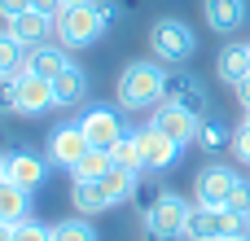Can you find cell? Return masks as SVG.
<instances>
[{"mask_svg": "<svg viewBox=\"0 0 250 241\" xmlns=\"http://www.w3.org/2000/svg\"><path fill=\"white\" fill-rule=\"evenodd\" d=\"M189 202L180 193H158L149 206H145V237L149 241H180L189 228Z\"/></svg>", "mask_w": 250, "mask_h": 241, "instance_id": "3", "label": "cell"}, {"mask_svg": "<svg viewBox=\"0 0 250 241\" xmlns=\"http://www.w3.org/2000/svg\"><path fill=\"white\" fill-rule=\"evenodd\" d=\"M4 31H13L26 48H35V44H44L48 35H53V18H44V13H35V9H26V13H18V18H9L4 22Z\"/></svg>", "mask_w": 250, "mask_h": 241, "instance_id": "18", "label": "cell"}, {"mask_svg": "<svg viewBox=\"0 0 250 241\" xmlns=\"http://www.w3.org/2000/svg\"><path fill=\"white\" fill-rule=\"evenodd\" d=\"M31 9V0H0V18L9 22V18H18V13H26Z\"/></svg>", "mask_w": 250, "mask_h": 241, "instance_id": "32", "label": "cell"}, {"mask_svg": "<svg viewBox=\"0 0 250 241\" xmlns=\"http://www.w3.org/2000/svg\"><path fill=\"white\" fill-rule=\"evenodd\" d=\"M62 4H88V0H62Z\"/></svg>", "mask_w": 250, "mask_h": 241, "instance_id": "37", "label": "cell"}, {"mask_svg": "<svg viewBox=\"0 0 250 241\" xmlns=\"http://www.w3.org/2000/svg\"><path fill=\"white\" fill-rule=\"evenodd\" d=\"M13 97H18V114L26 119H40L53 110V79H40V75H18L13 79Z\"/></svg>", "mask_w": 250, "mask_h": 241, "instance_id": "11", "label": "cell"}, {"mask_svg": "<svg viewBox=\"0 0 250 241\" xmlns=\"http://www.w3.org/2000/svg\"><path fill=\"white\" fill-rule=\"evenodd\" d=\"M233 141H237V132H233L224 119H202V127H198V149L224 154V149H233Z\"/></svg>", "mask_w": 250, "mask_h": 241, "instance_id": "21", "label": "cell"}, {"mask_svg": "<svg viewBox=\"0 0 250 241\" xmlns=\"http://www.w3.org/2000/svg\"><path fill=\"white\" fill-rule=\"evenodd\" d=\"M237 180H242V176H237L233 167H224V162H211V167H202V171L193 176L198 206H229V198H233Z\"/></svg>", "mask_w": 250, "mask_h": 241, "instance_id": "8", "label": "cell"}, {"mask_svg": "<svg viewBox=\"0 0 250 241\" xmlns=\"http://www.w3.org/2000/svg\"><path fill=\"white\" fill-rule=\"evenodd\" d=\"M31 9H35V13H44V18H53V22H57V13H62V9H66V4H62V0H31Z\"/></svg>", "mask_w": 250, "mask_h": 241, "instance_id": "31", "label": "cell"}, {"mask_svg": "<svg viewBox=\"0 0 250 241\" xmlns=\"http://www.w3.org/2000/svg\"><path fill=\"white\" fill-rule=\"evenodd\" d=\"M70 206H75L83 220H92V215H105L114 202H110V193H105L101 180H75V189H70Z\"/></svg>", "mask_w": 250, "mask_h": 241, "instance_id": "17", "label": "cell"}, {"mask_svg": "<svg viewBox=\"0 0 250 241\" xmlns=\"http://www.w3.org/2000/svg\"><path fill=\"white\" fill-rule=\"evenodd\" d=\"M0 241H13V224H0Z\"/></svg>", "mask_w": 250, "mask_h": 241, "instance_id": "35", "label": "cell"}, {"mask_svg": "<svg viewBox=\"0 0 250 241\" xmlns=\"http://www.w3.org/2000/svg\"><path fill=\"white\" fill-rule=\"evenodd\" d=\"M9 180V154H0V184Z\"/></svg>", "mask_w": 250, "mask_h": 241, "instance_id": "34", "label": "cell"}, {"mask_svg": "<svg viewBox=\"0 0 250 241\" xmlns=\"http://www.w3.org/2000/svg\"><path fill=\"white\" fill-rule=\"evenodd\" d=\"M70 48L66 44H53V40H44V44H35L31 48V57H26V70L31 75H40V79H57L66 66H70V57H66Z\"/></svg>", "mask_w": 250, "mask_h": 241, "instance_id": "15", "label": "cell"}, {"mask_svg": "<svg viewBox=\"0 0 250 241\" xmlns=\"http://www.w3.org/2000/svg\"><path fill=\"white\" fill-rule=\"evenodd\" d=\"M229 211L250 215V180H237V189H233V198H229Z\"/></svg>", "mask_w": 250, "mask_h": 241, "instance_id": "27", "label": "cell"}, {"mask_svg": "<svg viewBox=\"0 0 250 241\" xmlns=\"http://www.w3.org/2000/svg\"><path fill=\"white\" fill-rule=\"evenodd\" d=\"M114 97H119V110H158L167 97V66L163 61H127Z\"/></svg>", "mask_w": 250, "mask_h": 241, "instance_id": "1", "label": "cell"}, {"mask_svg": "<svg viewBox=\"0 0 250 241\" xmlns=\"http://www.w3.org/2000/svg\"><path fill=\"white\" fill-rule=\"evenodd\" d=\"M149 48H154V57L171 70V66H185V61L198 53V35H193L180 18H158V22L149 26Z\"/></svg>", "mask_w": 250, "mask_h": 241, "instance_id": "4", "label": "cell"}, {"mask_svg": "<svg viewBox=\"0 0 250 241\" xmlns=\"http://www.w3.org/2000/svg\"><path fill=\"white\" fill-rule=\"evenodd\" d=\"M224 241H250V233H233V237H224Z\"/></svg>", "mask_w": 250, "mask_h": 241, "instance_id": "36", "label": "cell"}, {"mask_svg": "<svg viewBox=\"0 0 250 241\" xmlns=\"http://www.w3.org/2000/svg\"><path fill=\"white\" fill-rule=\"evenodd\" d=\"M136 180H141L136 171H123V167H110L101 184H105L110 202H114V206H123V202H132V198H136Z\"/></svg>", "mask_w": 250, "mask_h": 241, "instance_id": "22", "label": "cell"}, {"mask_svg": "<svg viewBox=\"0 0 250 241\" xmlns=\"http://www.w3.org/2000/svg\"><path fill=\"white\" fill-rule=\"evenodd\" d=\"M114 167V158H110V149H88L79 162H75V180H105V171Z\"/></svg>", "mask_w": 250, "mask_h": 241, "instance_id": "23", "label": "cell"}, {"mask_svg": "<svg viewBox=\"0 0 250 241\" xmlns=\"http://www.w3.org/2000/svg\"><path fill=\"white\" fill-rule=\"evenodd\" d=\"M97 13L105 18V26H114V22L123 18V9H119V0H97Z\"/></svg>", "mask_w": 250, "mask_h": 241, "instance_id": "30", "label": "cell"}, {"mask_svg": "<svg viewBox=\"0 0 250 241\" xmlns=\"http://www.w3.org/2000/svg\"><path fill=\"white\" fill-rule=\"evenodd\" d=\"M233 92H237V101H242V110H250V75L242 79V83H237V88H233Z\"/></svg>", "mask_w": 250, "mask_h": 241, "instance_id": "33", "label": "cell"}, {"mask_svg": "<svg viewBox=\"0 0 250 241\" xmlns=\"http://www.w3.org/2000/svg\"><path fill=\"white\" fill-rule=\"evenodd\" d=\"M246 75H250V44H224L215 53V79L229 83V88H237Z\"/></svg>", "mask_w": 250, "mask_h": 241, "instance_id": "14", "label": "cell"}, {"mask_svg": "<svg viewBox=\"0 0 250 241\" xmlns=\"http://www.w3.org/2000/svg\"><path fill=\"white\" fill-rule=\"evenodd\" d=\"M53 241H97V233H92V224L79 215V220H62V224H53Z\"/></svg>", "mask_w": 250, "mask_h": 241, "instance_id": "25", "label": "cell"}, {"mask_svg": "<svg viewBox=\"0 0 250 241\" xmlns=\"http://www.w3.org/2000/svg\"><path fill=\"white\" fill-rule=\"evenodd\" d=\"M163 101H176V105H185L189 114H207V105H211V97H207V88H202V79L193 75V70H185V66H171L167 70V97Z\"/></svg>", "mask_w": 250, "mask_h": 241, "instance_id": "9", "label": "cell"}, {"mask_svg": "<svg viewBox=\"0 0 250 241\" xmlns=\"http://www.w3.org/2000/svg\"><path fill=\"white\" fill-rule=\"evenodd\" d=\"M79 127H83V136L92 141V149H114L123 136H132L127 123H123V114H119L114 105H92V110H83V114H79Z\"/></svg>", "mask_w": 250, "mask_h": 241, "instance_id": "5", "label": "cell"}, {"mask_svg": "<svg viewBox=\"0 0 250 241\" xmlns=\"http://www.w3.org/2000/svg\"><path fill=\"white\" fill-rule=\"evenodd\" d=\"M53 31H57V44H66V48H88V44H97L110 26H105V18L97 13V0H88V4H66V9L57 13Z\"/></svg>", "mask_w": 250, "mask_h": 241, "instance_id": "2", "label": "cell"}, {"mask_svg": "<svg viewBox=\"0 0 250 241\" xmlns=\"http://www.w3.org/2000/svg\"><path fill=\"white\" fill-rule=\"evenodd\" d=\"M154 127H158L163 136H171V141L185 149V145H198V127H202V119L189 114V110L176 105V101H163V105L154 110Z\"/></svg>", "mask_w": 250, "mask_h": 241, "instance_id": "10", "label": "cell"}, {"mask_svg": "<svg viewBox=\"0 0 250 241\" xmlns=\"http://www.w3.org/2000/svg\"><path fill=\"white\" fill-rule=\"evenodd\" d=\"M26 57H31V48H26L13 31H0V79L26 75Z\"/></svg>", "mask_w": 250, "mask_h": 241, "instance_id": "20", "label": "cell"}, {"mask_svg": "<svg viewBox=\"0 0 250 241\" xmlns=\"http://www.w3.org/2000/svg\"><path fill=\"white\" fill-rule=\"evenodd\" d=\"M48 154H35V149H13L9 154V180L22 184L26 193H35L44 180H48Z\"/></svg>", "mask_w": 250, "mask_h": 241, "instance_id": "12", "label": "cell"}, {"mask_svg": "<svg viewBox=\"0 0 250 241\" xmlns=\"http://www.w3.org/2000/svg\"><path fill=\"white\" fill-rule=\"evenodd\" d=\"M83 97H88V70L70 61V66L53 79V105H57V110H70V105H79Z\"/></svg>", "mask_w": 250, "mask_h": 241, "instance_id": "16", "label": "cell"}, {"mask_svg": "<svg viewBox=\"0 0 250 241\" xmlns=\"http://www.w3.org/2000/svg\"><path fill=\"white\" fill-rule=\"evenodd\" d=\"M202 13H207L211 31H220V35L242 31V26H246V18H250L246 0H202Z\"/></svg>", "mask_w": 250, "mask_h": 241, "instance_id": "13", "label": "cell"}, {"mask_svg": "<svg viewBox=\"0 0 250 241\" xmlns=\"http://www.w3.org/2000/svg\"><path fill=\"white\" fill-rule=\"evenodd\" d=\"M22 220H31V193L22 189V184H13V180H4L0 184V224H22Z\"/></svg>", "mask_w": 250, "mask_h": 241, "instance_id": "19", "label": "cell"}, {"mask_svg": "<svg viewBox=\"0 0 250 241\" xmlns=\"http://www.w3.org/2000/svg\"><path fill=\"white\" fill-rule=\"evenodd\" d=\"M18 114V97H13V79H0V119Z\"/></svg>", "mask_w": 250, "mask_h": 241, "instance_id": "28", "label": "cell"}, {"mask_svg": "<svg viewBox=\"0 0 250 241\" xmlns=\"http://www.w3.org/2000/svg\"><path fill=\"white\" fill-rule=\"evenodd\" d=\"M233 158H237V162H246V167H250V127H246V123L237 127V141H233Z\"/></svg>", "mask_w": 250, "mask_h": 241, "instance_id": "29", "label": "cell"}, {"mask_svg": "<svg viewBox=\"0 0 250 241\" xmlns=\"http://www.w3.org/2000/svg\"><path fill=\"white\" fill-rule=\"evenodd\" d=\"M242 123H246V127H250V110H246V119H242Z\"/></svg>", "mask_w": 250, "mask_h": 241, "instance_id": "38", "label": "cell"}, {"mask_svg": "<svg viewBox=\"0 0 250 241\" xmlns=\"http://www.w3.org/2000/svg\"><path fill=\"white\" fill-rule=\"evenodd\" d=\"M13 241H53V224H40V220H22L13 228Z\"/></svg>", "mask_w": 250, "mask_h": 241, "instance_id": "26", "label": "cell"}, {"mask_svg": "<svg viewBox=\"0 0 250 241\" xmlns=\"http://www.w3.org/2000/svg\"><path fill=\"white\" fill-rule=\"evenodd\" d=\"M88 149H92V141L83 136L79 119H75V123H57V127L48 132V145H44L48 162H53V167H66V171H75V162H79Z\"/></svg>", "mask_w": 250, "mask_h": 241, "instance_id": "6", "label": "cell"}, {"mask_svg": "<svg viewBox=\"0 0 250 241\" xmlns=\"http://www.w3.org/2000/svg\"><path fill=\"white\" fill-rule=\"evenodd\" d=\"M110 158H114V167H123V171H145V162H141V149H136V136H123L114 149H110Z\"/></svg>", "mask_w": 250, "mask_h": 241, "instance_id": "24", "label": "cell"}, {"mask_svg": "<svg viewBox=\"0 0 250 241\" xmlns=\"http://www.w3.org/2000/svg\"><path fill=\"white\" fill-rule=\"evenodd\" d=\"M136 136V149H141V162H145V171L149 176H163V171H171L176 167V158H180V145L171 141V136H163L154 123H145L141 132H132Z\"/></svg>", "mask_w": 250, "mask_h": 241, "instance_id": "7", "label": "cell"}]
</instances>
